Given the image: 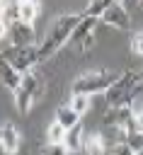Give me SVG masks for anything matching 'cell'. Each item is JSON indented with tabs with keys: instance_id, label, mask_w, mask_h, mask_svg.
Listing matches in <instances>:
<instances>
[{
	"instance_id": "1",
	"label": "cell",
	"mask_w": 143,
	"mask_h": 155,
	"mask_svg": "<svg viewBox=\"0 0 143 155\" xmlns=\"http://www.w3.org/2000/svg\"><path fill=\"white\" fill-rule=\"evenodd\" d=\"M80 19H82V12H65V15H58L56 19H51L44 39L39 41V63L53 58L73 39V31L80 24Z\"/></svg>"
},
{
	"instance_id": "2",
	"label": "cell",
	"mask_w": 143,
	"mask_h": 155,
	"mask_svg": "<svg viewBox=\"0 0 143 155\" xmlns=\"http://www.w3.org/2000/svg\"><path fill=\"white\" fill-rule=\"evenodd\" d=\"M44 92H46V82H44L41 73H39V70L24 73L19 87L12 92V94H15V107H17V111H19V114H29V111L34 109V104L44 97Z\"/></svg>"
},
{
	"instance_id": "3",
	"label": "cell",
	"mask_w": 143,
	"mask_h": 155,
	"mask_svg": "<svg viewBox=\"0 0 143 155\" xmlns=\"http://www.w3.org/2000/svg\"><path fill=\"white\" fill-rule=\"evenodd\" d=\"M119 78L116 70L111 68H95V70H87L82 75H78L73 80V94H85V97H92V94H104L114 80Z\"/></svg>"
},
{
	"instance_id": "4",
	"label": "cell",
	"mask_w": 143,
	"mask_h": 155,
	"mask_svg": "<svg viewBox=\"0 0 143 155\" xmlns=\"http://www.w3.org/2000/svg\"><path fill=\"white\" fill-rule=\"evenodd\" d=\"M138 90H141L138 70H124V73H119V78L114 80V85L104 94H107L109 107H131Z\"/></svg>"
},
{
	"instance_id": "5",
	"label": "cell",
	"mask_w": 143,
	"mask_h": 155,
	"mask_svg": "<svg viewBox=\"0 0 143 155\" xmlns=\"http://www.w3.org/2000/svg\"><path fill=\"white\" fill-rule=\"evenodd\" d=\"M2 56L10 61V65L19 75H24V73L34 70V65L39 63V44L36 46H10V51Z\"/></svg>"
},
{
	"instance_id": "6",
	"label": "cell",
	"mask_w": 143,
	"mask_h": 155,
	"mask_svg": "<svg viewBox=\"0 0 143 155\" xmlns=\"http://www.w3.org/2000/svg\"><path fill=\"white\" fill-rule=\"evenodd\" d=\"M104 124L119 131V140L126 138L133 128V107H109L104 111Z\"/></svg>"
},
{
	"instance_id": "7",
	"label": "cell",
	"mask_w": 143,
	"mask_h": 155,
	"mask_svg": "<svg viewBox=\"0 0 143 155\" xmlns=\"http://www.w3.org/2000/svg\"><path fill=\"white\" fill-rule=\"evenodd\" d=\"M99 19H102L104 24L119 29V31H128V29H131V15H128V10H126L124 2H109L107 10H104V15H102Z\"/></svg>"
},
{
	"instance_id": "8",
	"label": "cell",
	"mask_w": 143,
	"mask_h": 155,
	"mask_svg": "<svg viewBox=\"0 0 143 155\" xmlns=\"http://www.w3.org/2000/svg\"><path fill=\"white\" fill-rule=\"evenodd\" d=\"M97 24H99V19H95V17H85V15H82L80 24H78L75 31H73V41H75V46H78L80 51H87V48L95 44Z\"/></svg>"
},
{
	"instance_id": "9",
	"label": "cell",
	"mask_w": 143,
	"mask_h": 155,
	"mask_svg": "<svg viewBox=\"0 0 143 155\" xmlns=\"http://www.w3.org/2000/svg\"><path fill=\"white\" fill-rule=\"evenodd\" d=\"M22 145V133L12 121H2L0 124V150L5 155H17Z\"/></svg>"
},
{
	"instance_id": "10",
	"label": "cell",
	"mask_w": 143,
	"mask_h": 155,
	"mask_svg": "<svg viewBox=\"0 0 143 155\" xmlns=\"http://www.w3.org/2000/svg\"><path fill=\"white\" fill-rule=\"evenodd\" d=\"M7 36L12 39L10 46H36V31H34V24H24V22H19V19L10 24Z\"/></svg>"
},
{
	"instance_id": "11",
	"label": "cell",
	"mask_w": 143,
	"mask_h": 155,
	"mask_svg": "<svg viewBox=\"0 0 143 155\" xmlns=\"http://www.w3.org/2000/svg\"><path fill=\"white\" fill-rule=\"evenodd\" d=\"M82 155H107V140L99 131H90L82 138Z\"/></svg>"
},
{
	"instance_id": "12",
	"label": "cell",
	"mask_w": 143,
	"mask_h": 155,
	"mask_svg": "<svg viewBox=\"0 0 143 155\" xmlns=\"http://www.w3.org/2000/svg\"><path fill=\"white\" fill-rule=\"evenodd\" d=\"M0 82H2L10 92H15V90L19 87V82H22V75L10 65V61L2 56V51H0Z\"/></svg>"
},
{
	"instance_id": "13",
	"label": "cell",
	"mask_w": 143,
	"mask_h": 155,
	"mask_svg": "<svg viewBox=\"0 0 143 155\" xmlns=\"http://www.w3.org/2000/svg\"><path fill=\"white\" fill-rule=\"evenodd\" d=\"M41 12V5L36 0H22L17 2V19L24 22V24H34V19L39 17Z\"/></svg>"
},
{
	"instance_id": "14",
	"label": "cell",
	"mask_w": 143,
	"mask_h": 155,
	"mask_svg": "<svg viewBox=\"0 0 143 155\" xmlns=\"http://www.w3.org/2000/svg\"><path fill=\"white\" fill-rule=\"evenodd\" d=\"M82 138H85V131H82V124L73 126L68 133H65V140H63V148L70 153V155H78L82 150Z\"/></svg>"
},
{
	"instance_id": "15",
	"label": "cell",
	"mask_w": 143,
	"mask_h": 155,
	"mask_svg": "<svg viewBox=\"0 0 143 155\" xmlns=\"http://www.w3.org/2000/svg\"><path fill=\"white\" fill-rule=\"evenodd\" d=\"M56 121H58L65 131H70L73 126H78V124H80V116H78V114L68 107V102H65V104H61V107L56 109Z\"/></svg>"
},
{
	"instance_id": "16",
	"label": "cell",
	"mask_w": 143,
	"mask_h": 155,
	"mask_svg": "<svg viewBox=\"0 0 143 155\" xmlns=\"http://www.w3.org/2000/svg\"><path fill=\"white\" fill-rule=\"evenodd\" d=\"M65 128L53 119L51 124H48V128H46V138H48V145H63V140H65Z\"/></svg>"
},
{
	"instance_id": "17",
	"label": "cell",
	"mask_w": 143,
	"mask_h": 155,
	"mask_svg": "<svg viewBox=\"0 0 143 155\" xmlns=\"http://www.w3.org/2000/svg\"><path fill=\"white\" fill-rule=\"evenodd\" d=\"M90 104H92V97H85V94H70V102H68V107H70L78 116L87 114Z\"/></svg>"
},
{
	"instance_id": "18",
	"label": "cell",
	"mask_w": 143,
	"mask_h": 155,
	"mask_svg": "<svg viewBox=\"0 0 143 155\" xmlns=\"http://www.w3.org/2000/svg\"><path fill=\"white\" fill-rule=\"evenodd\" d=\"M107 5H109V0H97V2H90V5L82 10V15H85V17H95V19H99V17L104 15Z\"/></svg>"
},
{
	"instance_id": "19",
	"label": "cell",
	"mask_w": 143,
	"mask_h": 155,
	"mask_svg": "<svg viewBox=\"0 0 143 155\" xmlns=\"http://www.w3.org/2000/svg\"><path fill=\"white\" fill-rule=\"evenodd\" d=\"M109 155H136L133 148L126 143V140H116L111 148H109Z\"/></svg>"
},
{
	"instance_id": "20",
	"label": "cell",
	"mask_w": 143,
	"mask_h": 155,
	"mask_svg": "<svg viewBox=\"0 0 143 155\" xmlns=\"http://www.w3.org/2000/svg\"><path fill=\"white\" fill-rule=\"evenodd\" d=\"M131 48H133L136 56L143 58V29H138V31L133 34V39H131Z\"/></svg>"
},
{
	"instance_id": "21",
	"label": "cell",
	"mask_w": 143,
	"mask_h": 155,
	"mask_svg": "<svg viewBox=\"0 0 143 155\" xmlns=\"http://www.w3.org/2000/svg\"><path fill=\"white\" fill-rule=\"evenodd\" d=\"M133 128L143 133V107H138V109H133Z\"/></svg>"
},
{
	"instance_id": "22",
	"label": "cell",
	"mask_w": 143,
	"mask_h": 155,
	"mask_svg": "<svg viewBox=\"0 0 143 155\" xmlns=\"http://www.w3.org/2000/svg\"><path fill=\"white\" fill-rule=\"evenodd\" d=\"M7 31H10V24H7V22H5L2 17H0V41H2L5 36H7Z\"/></svg>"
},
{
	"instance_id": "23",
	"label": "cell",
	"mask_w": 143,
	"mask_h": 155,
	"mask_svg": "<svg viewBox=\"0 0 143 155\" xmlns=\"http://www.w3.org/2000/svg\"><path fill=\"white\" fill-rule=\"evenodd\" d=\"M138 78H141V82H143V68H141V70H138Z\"/></svg>"
},
{
	"instance_id": "24",
	"label": "cell",
	"mask_w": 143,
	"mask_h": 155,
	"mask_svg": "<svg viewBox=\"0 0 143 155\" xmlns=\"http://www.w3.org/2000/svg\"><path fill=\"white\" fill-rule=\"evenodd\" d=\"M138 7H141V10H143V0H138Z\"/></svg>"
},
{
	"instance_id": "25",
	"label": "cell",
	"mask_w": 143,
	"mask_h": 155,
	"mask_svg": "<svg viewBox=\"0 0 143 155\" xmlns=\"http://www.w3.org/2000/svg\"><path fill=\"white\" fill-rule=\"evenodd\" d=\"M136 155H143V150H141V153H136Z\"/></svg>"
},
{
	"instance_id": "26",
	"label": "cell",
	"mask_w": 143,
	"mask_h": 155,
	"mask_svg": "<svg viewBox=\"0 0 143 155\" xmlns=\"http://www.w3.org/2000/svg\"><path fill=\"white\" fill-rule=\"evenodd\" d=\"M78 155H82V153H78Z\"/></svg>"
}]
</instances>
